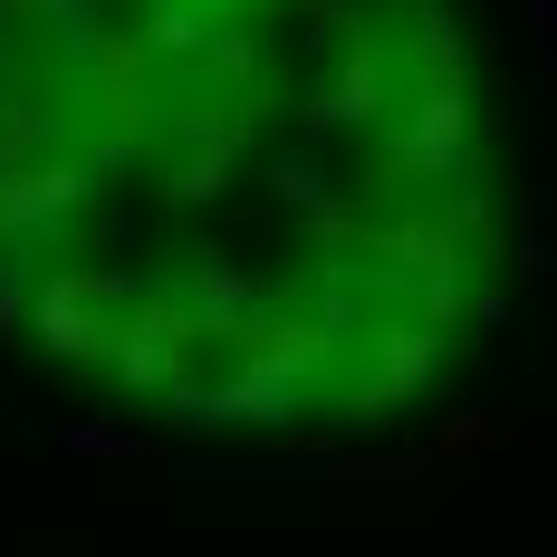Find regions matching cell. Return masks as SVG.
<instances>
[{"label": "cell", "instance_id": "1", "mask_svg": "<svg viewBox=\"0 0 557 557\" xmlns=\"http://www.w3.org/2000/svg\"><path fill=\"white\" fill-rule=\"evenodd\" d=\"M125 278L115 270H49L39 278V346L58 366H115V336H125Z\"/></svg>", "mask_w": 557, "mask_h": 557}, {"label": "cell", "instance_id": "2", "mask_svg": "<svg viewBox=\"0 0 557 557\" xmlns=\"http://www.w3.org/2000/svg\"><path fill=\"white\" fill-rule=\"evenodd\" d=\"M67 451H77L107 491H173V451L125 443V433H107V423H67Z\"/></svg>", "mask_w": 557, "mask_h": 557}, {"label": "cell", "instance_id": "3", "mask_svg": "<svg viewBox=\"0 0 557 557\" xmlns=\"http://www.w3.org/2000/svg\"><path fill=\"white\" fill-rule=\"evenodd\" d=\"M433 461H404V451H366V461H327V500L336 509H375V500H423Z\"/></svg>", "mask_w": 557, "mask_h": 557}, {"label": "cell", "instance_id": "6", "mask_svg": "<svg viewBox=\"0 0 557 557\" xmlns=\"http://www.w3.org/2000/svg\"><path fill=\"white\" fill-rule=\"evenodd\" d=\"M509 443H529V423L519 413H500V404H471V413H451L443 433H433V461H481V451H509Z\"/></svg>", "mask_w": 557, "mask_h": 557}, {"label": "cell", "instance_id": "4", "mask_svg": "<svg viewBox=\"0 0 557 557\" xmlns=\"http://www.w3.org/2000/svg\"><path fill=\"white\" fill-rule=\"evenodd\" d=\"M433 346H443L433 327H385V336H375V385L356 394V413H375V404H394V394H413L423 375H433Z\"/></svg>", "mask_w": 557, "mask_h": 557}, {"label": "cell", "instance_id": "5", "mask_svg": "<svg viewBox=\"0 0 557 557\" xmlns=\"http://www.w3.org/2000/svg\"><path fill=\"white\" fill-rule=\"evenodd\" d=\"M375 97H385V58L356 39V49H346V67L318 87V107H308V115H318V125H366V115H375Z\"/></svg>", "mask_w": 557, "mask_h": 557}, {"label": "cell", "instance_id": "7", "mask_svg": "<svg viewBox=\"0 0 557 557\" xmlns=\"http://www.w3.org/2000/svg\"><path fill=\"white\" fill-rule=\"evenodd\" d=\"M423 10H433V0H423Z\"/></svg>", "mask_w": 557, "mask_h": 557}]
</instances>
